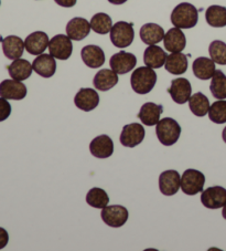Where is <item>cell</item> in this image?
<instances>
[{
	"label": "cell",
	"instance_id": "1",
	"mask_svg": "<svg viewBox=\"0 0 226 251\" xmlns=\"http://www.w3.org/2000/svg\"><path fill=\"white\" fill-rule=\"evenodd\" d=\"M199 11L192 3H179L171 14V23L177 28L190 29L197 25Z\"/></svg>",
	"mask_w": 226,
	"mask_h": 251
},
{
	"label": "cell",
	"instance_id": "2",
	"mask_svg": "<svg viewBox=\"0 0 226 251\" xmlns=\"http://www.w3.org/2000/svg\"><path fill=\"white\" fill-rule=\"evenodd\" d=\"M157 82V75L149 67H140L133 72L130 84L135 92L138 94H147L154 89Z\"/></svg>",
	"mask_w": 226,
	"mask_h": 251
},
{
	"label": "cell",
	"instance_id": "3",
	"mask_svg": "<svg viewBox=\"0 0 226 251\" xmlns=\"http://www.w3.org/2000/svg\"><path fill=\"white\" fill-rule=\"evenodd\" d=\"M156 134L162 145L171 146L179 140L181 135V126L176 120L164 118L160 120L156 126Z\"/></svg>",
	"mask_w": 226,
	"mask_h": 251
},
{
	"label": "cell",
	"instance_id": "4",
	"mask_svg": "<svg viewBox=\"0 0 226 251\" xmlns=\"http://www.w3.org/2000/svg\"><path fill=\"white\" fill-rule=\"evenodd\" d=\"M135 38V31L132 24L118 21L112 27L111 40L117 48H127L132 45Z\"/></svg>",
	"mask_w": 226,
	"mask_h": 251
},
{
	"label": "cell",
	"instance_id": "5",
	"mask_svg": "<svg viewBox=\"0 0 226 251\" xmlns=\"http://www.w3.org/2000/svg\"><path fill=\"white\" fill-rule=\"evenodd\" d=\"M205 176L197 170H186L181 177V189L186 195H197L203 192Z\"/></svg>",
	"mask_w": 226,
	"mask_h": 251
},
{
	"label": "cell",
	"instance_id": "6",
	"mask_svg": "<svg viewBox=\"0 0 226 251\" xmlns=\"http://www.w3.org/2000/svg\"><path fill=\"white\" fill-rule=\"evenodd\" d=\"M102 219L107 226L112 228L123 227L128 220V210L123 206L113 205L104 207L102 210Z\"/></svg>",
	"mask_w": 226,
	"mask_h": 251
},
{
	"label": "cell",
	"instance_id": "7",
	"mask_svg": "<svg viewBox=\"0 0 226 251\" xmlns=\"http://www.w3.org/2000/svg\"><path fill=\"white\" fill-rule=\"evenodd\" d=\"M49 51L52 57L55 59L68 60L73 51L71 38L64 34H56L49 42Z\"/></svg>",
	"mask_w": 226,
	"mask_h": 251
},
{
	"label": "cell",
	"instance_id": "8",
	"mask_svg": "<svg viewBox=\"0 0 226 251\" xmlns=\"http://www.w3.org/2000/svg\"><path fill=\"white\" fill-rule=\"evenodd\" d=\"M201 201L208 209H219L226 205V189L221 186H213L203 190Z\"/></svg>",
	"mask_w": 226,
	"mask_h": 251
},
{
	"label": "cell",
	"instance_id": "9",
	"mask_svg": "<svg viewBox=\"0 0 226 251\" xmlns=\"http://www.w3.org/2000/svg\"><path fill=\"white\" fill-rule=\"evenodd\" d=\"M110 64L112 70L115 71L117 75H126V73L132 71L136 67L137 58L133 53L120 51V52H117L113 55Z\"/></svg>",
	"mask_w": 226,
	"mask_h": 251
},
{
	"label": "cell",
	"instance_id": "10",
	"mask_svg": "<svg viewBox=\"0 0 226 251\" xmlns=\"http://www.w3.org/2000/svg\"><path fill=\"white\" fill-rule=\"evenodd\" d=\"M145 128L138 123L125 125L120 134V143L126 147H133L140 144L145 138Z\"/></svg>",
	"mask_w": 226,
	"mask_h": 251
},
{
	"label": "cell",
	"instance_id": "11",
	"mask_svg": "<svg viewBox=\"0 0 226 251\" xmlns=\"http://www.w3.org/2000/svg\"><path fill=\"white\" fill-rule=\"evenodd\" d=\"M168 92L177 104H184L185 102L189 101L192 88H191L189 80L184 79V77H178L176 80H172L171 86L168 89Z\"/></svg>",
	"mask_w": 226,
	"mask_h": 251
},
{
	"label": "cell",
	"instance_id": "12",
	"mask_svg": "<svg viewBox=\"0 0 226 251\" xmlns=\"http://www.w3.org/2000/svg\"><path fill=\"white\" fill-rule=\"evenodd\" d=\"M27 95V86L18 80H3L0 83V97L7 100H23Z\"/></svg>",
	"mask_w": 226,
	"mask_h": 251
},
{
	"label": "cell",
	"instance_id": "13",
	"mask_svg": "<svg viewBox=\"0 0 226 251\" xmlns=\"http://www.w3.org/2000/svg\"><path fill=\"white\" fill-rule=\"evenodd\" d=\"M74 104L84 112L93 111L99 104V95L94 89L82 88L74 98Z\"/></svg>",
	"mask_w": 226,
	"mask_h": 251
},
{
	"label": "cell",
	"instance_id": "14",
	"mask_svg": "<svg viewBox=\"0 0 226 251\" xmlns=\"http://www.w3.org/2000/svg\"><path fill=\"white\" fill-rule=\"evenodd\" d=\"M181 186V178L179 173L173 170H169L161 173L159 176L160 192L166 196H173L178 193Z\"/></svg>",
	"mask_w": 226,
	"mask_h": 251
},
{
	"label": "cell",
	"instance_id": "15",
	"mask_svg": "<svg viewBox=\"0 0 226 251\" xmlns=\"http://www.w3.org/2000/svg\"><path fill=\"white\" fill-rule=\"evenodd\" d=\"M90 151L94 157L108 158L114 153V143L110 136L103 134L90 142Z\"/></svg>",
	"mask_w": 226,
	"mask_h": 251
},
{
	"label": "cell",
	"instance_id": "16",
	"mask_svg": "<svg viewBox=\"0 0 226 251\" xmlns=\"http://www.w3.org/2000/svg\"><path fill=\"white\" fill-rule=\"evenodd\" d=\"M49 37L43 31H36L25 38L24 48L30 54L40 55L49 47Z\"/></svg>",
	"mask_w": 226,
	"mask_h": 251
},
{
	"label": "cell",
	"instance_id": "17",
	"mask_svg": "<svg viewBox=\"0 0 226 251\" xmlns=\"http://www.w3.org/2000/svg\"><path fill=\"white\" fill-rule=\"evenodd\" d=\"M81 57L86 66L92 69L101 68L105 63V53L98 46L90 45L84 47L81 51Z\"/></svg>",
	"mask_w": 226,
	"mask_h": 251
},
{
	"label": "cell",
	"instance_id": "18",
	"mask_svg": "<svg viewBox=\"0 0 226 251\" xmlns=\"http://www.w3.org/2000/svg\"><path fill=\"white\" fill-rule=\"evenodd\" d=\"M90 29L92 28L88 20L76 17L69 20L67 25V34L71 38V40L81 41L89 36Z\"/></svg>",
	"mask_w": 226,
	"mask_h": 251
},
{
	"label": "cell",
	"instance_id": "19",
	"mask_svg": "<svg viewBox=\"0 0 226 251\" xmlns=\"http://www.w3.org/2000/svg\"><path fill=\"white\" fill-rule=\"evenodd\" d=\"M164 48L170 52H181L184 50L186 45V39L184 33L181 31L180 28H172L164 34L163 38Z\"/></svg>",
	"mask_w": 226,
	"mask_h": 251
},
{
	"label": "cell",
	"instance_id": "20",
	"mask_svg": "<svg viewBox=\"0 0 226 251\" xmlns=\"http://www.w3.org/2000/svg\"><path fill=\"white\" fill-rule=\"evenodd\" d=\"M163 112V106L160 104H155L153 102L145 103L139 111L138 118L147 126H154L157 125L160 121V115Z\"/></svg>",
	"mask_w": 226,
	"mask_h": 251
},
{
	"label": "cell",
	"instance_id": "21",
	"mask_svg": "<svg viewBox=\"0 0 226 251\" xmlns=\"http://www.w3.org/2000/svg\"><path fill=\"white\" fill-rule=\"evenodd\" d=\"M32 68L36 73L42 77H51L56 71V62L51 54L42 53L34 59Z\"/></svg>",
	"mask_w": 226,
	"mask_h": 251
},
{
	"label": "cell",
	"instance_id": "22",
	"mask_svg": "<svg viewBox=\"0 0 226 251\" xmlns=\"http://www.w3.org/2000/svg\"><path fill=\"white\" fill-rule=\"evenodd\" d=\"M24 41L17 36H8L2 40V51L10 60L20 59L23 54Z\"/></svg>",
	"mask_w": 226,
	"mask_h": 251
},
{
	"label": "cell",
	"instance_id": "23",
	"mask_svg": "<svg viewBox=\"0 0 226 251\" xmlns=\"http://www.w3.org/2000/svg\"><path fill=\"white\" fill-rule=\"evenodd\" d=\"M167 53L164 52L162 48L156 45L149 46L143 53V62L147 67L153 69H159L164 66L167 60Z\"/></svg>",
	"mask_w": 226,
	"mask_h": 251
},
{
	"label": "cell",
	"instance_id": "24",
	"mask_svg": "<svg viewBox=\"0 0 226 251\" xmlns=\"http://www.w3.org/2000/svg\"><path fill=\"white\" fill-rule=\"evenodd\" d=\"M164 30L157 24H146L143 25L139 31V36L143 43L153 46L159 43L164 38Z\"/></svg>",
	"mask_w": 226,
	"mask_h": 251
},
{
	"label": "cell",
	"instance_id": "25",
	"mask_svg": "<svg viewBox=\"0 0 226 251\" xmlns=\"http://www.w3.org/2000/svg\"><path fill=\"white\" fill-rule=\"evenodd\" d=\"M192 71L194 75L200 80H208L214 75L216 71L215 62L212 59L200 57L195 59L192 64Z\"/></svg>",
	"mask_w": 226,
	"mask_h": 251
},
{
	"label": "cell",
	"instance_id": "26",
	"mask_svg": "<svg viewBox=\"0 0 226 251\" xmlns=\"http://www.w3.org/2000/svg\"><path fill=\"white\" fill-rule=\"evenodd\" d=\"M117 83H118V75L115 71L110 70V69H103L98 71L93 80L95 88L103 92L114 88Z\"/></svg>",
	"mask_w": 226,
	"mask_h": 251
},
{
	"label": "cell",
	"instance_id": "27",
	"mask_svg": "<svg viewBox=\"0 0 226 251\" xmlns=\"http://www.w3.org/2000/svg\"><path fill=\"white\" fill-rule=\"evenodd\" d=\"M32 64L28 60L24 59H17L14 60L10 66H8V72L14 80L23 81L30 77L32 73Z\"/></svg>",
	"mask_w": 226,
	"mask_h": 251
},
{
	"label": "cell",
	"instance_id": "28",
	"mask_svg": "<svg viewBox=\"0 0 226 251\" xmlns=\"http://www.w3.org/2000/svg\"><path fill=\"white\" fill-rule=\"evenodd\" d=\"M166 70L171 75H183L188 69V58L181 52H175L168 55L166 63H164Z\"/></svg>",
	"mask_w": 226,
	"mask_h": 251
},
{
	"label": "cell",
	"instance_id": "29",
	"mask_svg": "<svg viewBox=\"0 0 226 251\" xmlns=\"http://www.w3.org/2000/svg\"><path fill=\"white\" fill-rule=\"evenodd\" d=\"M189 106L191 112L195 116L203 118L204 115L208 113V110H210V101H208V99L203 93L198 92L190 97Z\"/></svg>",
	"mask_w": 226,
	"mask_h": 251
},
{
	"label": "cell",
	"instance_id": "30",
	"mask_svg": "<svg viewBox=\"0 0 226 251\" xmlns=\"http://www.w3.org/2000/svg\"><path fill=\"white\" fill-rule=\"evenodd\" d=\"M206 23L214 28H223L226 25V8L222 6H211L205 12Z\"/></svg>",
	"mask_w": 226,
	"mask_h": 251
},
{
	"label": "cell",
	"instance_id": "31",
	"mask_svg": "<svg viewBox=\"0 0 226 251\" xmlns=\"http://www.w3.org/2000/svg\"><path fill=\"white\" fill-rule=\"evenodd\" d=\"M86 202L94 208L103 209L110 202V197L104 189L94 187L86 195Z\"/></svg>",
	"mask_w": 226,
	"mask_h": 251
},
{
	"label": "cell",
	"instance_id": "32",
	"mask_svg": "<svg viewBox=\"0 0 226 251\" xmlns=\"http://www.w3.org/2000/svg\"><path fill=\"white\" fill-rule=\"evenodd\" d=\"M211 93L217 100L226 99V75L221 70H216L214 75L212 76Z\"/></svg>",
	"mask_w": 226,
	"mask_h": 251
},
{
	"label": "cell",
	"instance_id": "33",
	"mask_svg": "<svg viewBox=\"0 0 226 251\" xmlns=\"http://www.w3.org/2000/svg\"><path fill=\"white\" fill-rule=\"evenodd\" d=\"M90 24V28L98 34H106L111 32L113 27L112 18L107 14H104V12L94 15Z\"/></svg>",
	"mask_w": 226,
	"mask_h": 251
},
{
	"label": "cell",
	"instance_id": "34",
	"mask_svg": "<svg viewBox=\"0 0 226 251\" xmlns=\"http://www.w3.org/2000/svg\"><path fill=\"white\" fill-rule=\"evenodd\" d=\"M211 59L217 64L226 66V43L221 40H214L208 47Z\"/></svg>",
	"mask_w": 226,
	"mask_h": 251
},
{
	"label": "cell",
	"instance_id": "35",
	"mask_svg": "<svg viewBox=\"0 0 226 251\" xmlns=\"http://www.w3.org/2000/svg\"><path fill=\"white\" fill-rule=\"evenodd\" d=\"M208 118L213 123H226V101L219 100V101L213 103L210 106V110H208Z\"/></svg>",
	"mask_w": 226,
	"mask_h": 251
},
{
	"label": "cell",
	"instance_id": "36",
	"mask_svg": "<svg viewBox=\"0 0 226 251\" xmlns=\"http://www.w3.org/2000/svg\"><path fill=\"white\" fill-rule=\"evenodd\" d=\"M11 114V105L7 99L0 97V122H3Z\"/></svg>",
	"mask_w": 226,
	"mask_h": 251
},
{
	"label": "cell",
	"instance_id": "37",
	"mask_svg": "<svg viewBox=\"0 0 226 251\" xmlns=\"http://www.w3.org/2000/svg\"><path fill=\"white\" fill-rule=\"evenodd\" d=\"M8 241H9V235H8L6 229L0 227V250L5 248L8 245Z\"/></svg>",
	"mask_w": 226,
	"mask_h": 251
},
{
	"label": "cell",
	"instance_id": "38",
	"mask_svg": "<svg viewBox=\"0 0 226 251\" xmlns=\"http://www.w3.org/2000/svg\"><path fill=\"white\" fill-rule=\"evenodd\" d=\"M59 6L64 8H71L76 5V0H54Z\"/></svg>",
	"mask_w": 226,
	"mask_h": 251
},
{
	"label": "cell",
	"instance_id": "39",
	"mask_svg": "<svg viewBox=\"0 0 226 251\" xmlns=\"http://www.w3.org/2000/svg\"><path fill=\"white\" fill-rule=\"evenodd\" d=\"M108 1L113 3V5H123L127 0H108Z\"/></svg>",
	"mask_w": 226,
	"mask_h": 251
},
{
	"label": "cell",
	"instance_id": "40",
	"mask_svg": "<svg viewBox=\"0 0 226 251\" xmlns=\"http://www.w3.org/2000/svg\"><path fill=\"white\" fill-rule=\"evenodd\" d=\"M222 137H223V141L226 143V126L223 129V133H222Z\"/></svg>",
	"mask_w": 226,
	"mask_h": 251
},
{
	"label": "cell",
	"instance_id": "41",
	"mask_svg": "<svg viewBox=\"0 0 226 251\" xmlns=\"http://www.w3.org/2000/svg\"><path fill=\"white\" fill-rule=\"evenodd\" d=\"M222 216H223L224 219H226V205L223 207V210H222Z\"/></svg>",
	"mask_w": 226,
	"mask_h": 251
},
{
	"label": "cell",
	"instance_id": "42",
	"mask_svg": "<svg viewBox=\"0 0 226 251\" xmlns=\"http://www.w3.org/2000/svg\"><path fill=\"white\" fill-rule=\"evenodd\" d=\"M0 3H1V1H0Z\"/></svg>",
	"mask_w": 226,
	"mask_h": 251
}]
</instances>
